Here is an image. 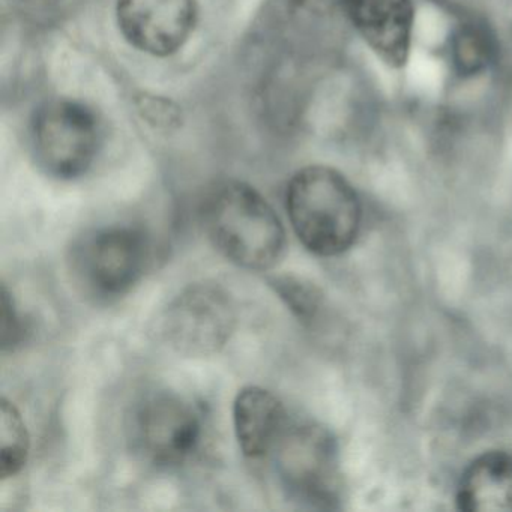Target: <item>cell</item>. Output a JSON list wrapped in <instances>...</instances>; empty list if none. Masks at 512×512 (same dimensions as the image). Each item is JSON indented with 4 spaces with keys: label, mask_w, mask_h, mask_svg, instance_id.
<instances>
[{
    "label": "cell",
    "mask_w": 512,
    "mask_h": 512,
    "mask_svg": "<svg viewBox=\"0 0 512 512\" xmlns=\"http://www.w3.org/2000/svg\"><path fill=\"white\" fill-rule=\"evenodd\" d=\"M130 436L134 449L149 463L179 466L199 449L202 413L176 392L155 391L134 407Z\"/></svg>",
    "instance_id": "7"
},
{
    "label": "cell",
    "mask_w": 512,
    "mask_h": 512,
    "mask_svg": "<svg viewBox=\"0 0 512 512\" xmlns=\"http://www.w3.org/2000/svg\"><path fill=\"white\" fill-rule=\"evenodd\" d=\"M103 145L97 113L74 100H53L37 110L31 148L38 167L52 178L70 181L85 175Z\"/></svg>",
    "instance_id": "4"
},
{
    "label": "cell",
    "mask_w": 512,
    "mask_h": 512,
    "mask_svg": "<svg viewBox=\"0 0 512 512\" xmlns=\"http://www.w3.org/2000/svg\"><path fill=\"white\" fill-rule=\"evenodd\" d=\"M0 308H2V325H0V341H2V349L14 350L25 341L28 328H26L25 320L17 311L14 298L8 292L7 286H2L0 292Z\"/></svg>",
    "instance_id": "15"
},
{
    "label": "cell",
    "mask_w": 512,
    "mask_h": 512,
    "mask_svg": "<svg viewBox=\"0 0 512 512\" xmlns=\"http://www.w3.org/2000/svg\"><path fill=\"white\" fill-rule=\"evenodd\" d=\"M152 242L134 226L89 230L76 239L68 254V268L80 292L97 302L122 298L148 271Z\"/></svg>",
    "instance_id": "3"
},
{
    "label": "cell",
    "mask_w": 512,
    "mask_h": 512,
    "mask_svg": "<svg viewBox=\"0 0 512 512\" xmlns=\"http://www.w3.org/2000/svg\"><path fill=\"white\" fill-rule=\"evenodd\" d=\"M496 55L493 37L478 23L467 22L451 38L452 65L460 76L473 77L488 70Z\"/></svg>",
    "instance_id": "12"
},
{
    "label": "cell",
    "mask_w": 512,
    "mask_h": 512,
    "mask_svg": "<svg viewBox=\"0 0 512 512\" xmlns=\"http://www.w3.org/2000/svg\"><path fill=\"white\" fill-rule=\"evenodd\" d=\"M340 4L380 61L392 68L407 64L415 29L412 0H340Z\"/></svg>",
    "instance_id": "9"
},
{
    "label": "cell",
    "mask_w": 512,
    "mask_h": 512,
    "mask_svg": "<svg viewBox=\"0 0 512 512\" xmlns=\"http://www.w3.org/2000/svg\"><path fill=\"white\" fill-rule=\"evenodd\" d=\"M31 439L28 428L13 403L0 401V478L16 476L28 461Z\"/></svg>",
    "instance_id": "13"
},
{
    "label": "cell",
    "mask_w": 512,
    "mask_h": 512,
    "mask_svg": "<svg viewBox=\"0 0 512 512\" xmlns=\"http://www.w3.org/2000/svg\"><path fill=\"white\" fill-rule=\"evenodd\" d=\"M277 473L290 496L314 508H331L340 493L337 445L313 422L287 424L274 448Z\"/></svg>",
    "instance_id": "6"
},
{
    "label": "cell",
    "mask_w": 512,
    "mask_h": 512,
    "mask_svg": "<svg viewBox=\"0 0 512 512\" xmlns=\"http://www.w3.org/2000/svg\"><path fill=\"white\" fill-rule=\"evenodd\" d=\"M200 220L214 247L241 268L266 271L283 256L286 230L250 185L224 182L209 191Z\"/></svg>",
    "instance_id": "1"
},
{
    "label": "cell",
    "mask_w": 512,
    "mask_h": 512,
    "mask_svg": "<svg viewBox=\"0 0 512 512\" xmlns=\"http://www.w3.org/2000/svg\"><path fill=\"white\" fill-rule=\"evenodd\" d=\"M461 511H512V455L485 452L461 475L457 488Z\"/></svg>",
    "instance_id": "11"
},
{
    "label": "cell",
    "mask_w": 512,
    "mask_h": 512,
    "mask_svg": "<svg viewBox=\"0 0 512 512\" xmlns=\"http://www.w3.org/2000/svg\"><path fill=\"white\" fill-rule=\"evenodd\" d=\"M286 206L299 241L317 256H338L358 238L362 218L358 194L331 167L299 170L287 187Z\"/></svg>",
    "instance_id": "2"
},
{
    "label": "cell",
    "mask_w": 512,
    "mask_h": 512,
    "mask_svg": "<svg viewBox=\"0 0 512 512\" xmlns=\"http://www.w3.org/2000/svg\"><path fill=\"white\" fill-rule=\"evenodd\" d=\"M235 328V302L215 283L191 284L182 290L164 308L157 325L160 340L188 358L217 355Z\"/></svg>",
    "instance_id": "5"
},
{
    "label": "cell",
    "mask_w": 512,
    "mask_h": 512,
    "mask_svg": "<svg viewBox=\"0 0 512 512\" xmlns=\"http://www.w3.org/2000/svg\"><path fill=\"white\" fill-rule=\"evenodd\" d=\"M118 25L125 40L146 55L167 58L190 40L196 0H118Z\"/></svg>",
    "instance_id": "8"
},
{
    "label": "cell",
    "mask_w": 512,
    "mask_h": 512,
    "mask_svg": "<svg viewBox=\"0 0 512 512\" xmlns=\"http://www.w3.org/2000/svg\"><path fill=\"white\" fill-rule=\"evenodd\" d=\"M277 295L283 299L284 304L299 317L302 322H310L314 319L320 308L319 290L313 284L305 283L296 277H277L271 281Z\"/></svg>",
    "instance_id": "14"
},
{
    "label": "cell",
    "mask_w": 512,
    "mask_h": 512,
    "mask_svg": "<svg viewBox=\"0 0 512 512\" xmlns=\"http://www.w3.org/2000/svg\"><path fill=\"white\" fill-rule=\"evenodd\" d=\"M236 439L245 457L271 452L287 427L286 409L272 392L259 386L239 391L233 404Z\"/></svg>",
    "instance_id": "10"
}]
</instances>
